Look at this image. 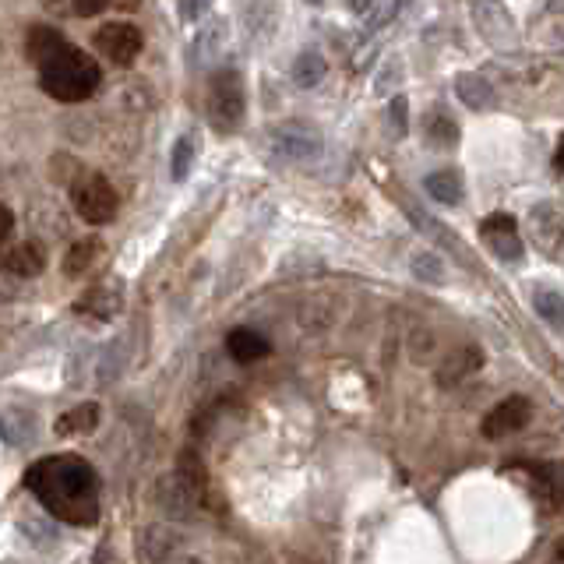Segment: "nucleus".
<instances>
[{
	"label": "nucleus",
	"mask_w": 564,
	"mask_h": 564,
	"mask_svg": "<svg viewBox=\"0 0 564 564\" xmlns=\"http://www.w3.org/2000/svg\"><path fill=\"white\" fill-rule=\"evenodd\" d=\"M205 110L219 134H233L240 124H244L247 92H244V78H240L237 67H219L216 75L208 78Z\"/></svg>",
	"instance_id": "7ed1b4c3"
},
{
	"label": "nucleus",
	"mask_w": 564,
	"mask_h": 564,
	"mask_svg": "<svg viewBox=\"0 0 564 564\" xmlns=\"http://www.w3.org/2000/svg\"><path fill=\"white\" fill-rule=\"evenodd\" d=\"M557 166L564 170V138H561V145H557Z\"/></svg>",
	"instance_id": "c756f323"
},
{
	"label": "nucleus",
	"mask_w": 564,
	"mask_h": 564,
	"mask_svg": "<svg viewBox=\"0 0 564 564\" xmlns=\"http://www.w3.org/2000/svg\"><path fill=\"white\" fill-rule=\"evenodd\" d=\"M113 0H71V8H75V15H82V18H92V15H99V11H106L110 8Z\"/></svg>",
	"instance_id": "393cba45"
},
{
	"label": "nucleus",
	"mask_w": 564,
	"mask_h": 564,
	"mask_svg": "<svg viewBox=\"0 0 564 564\" xmlns=\"http://www.w3.org/2000/svg\"><path fill=\"white\" fill-rule=\"evenodd\" d=\"M533 483L540 490V498L554 501L564 508V462H547V466H529Z\"/></svg>",
	"instance_id": "dca6fc26"
},
{
	"label": "nucleus",
	"mask_w": 564,
	"mask_h": 564,
	"mask_svg": "<svg viewBox=\"0 0 564 564\" xmlns=\"http://www.w3.org/2000/svg\"><path fill=\"white\" fill-rule=\"evenodd\" d=\"M11 230H15V216H11V208L0 201V244H8Z\"/></svg>",
	"instance_id": "bb28decb"
},
{
	"label": "nucleus",
	"mask_w": 564,
	"mask_h": 564,
	"mask_svg": "<svg viewBox=\"0 0 564 564\" xmlns=\"http://www.w3.org/2000/svg\"><path fill=\"white\" fill-rule=\"evenodd\" d=\"M325 71H328L325 57H321L318 50H304L297 57V64H293V82H297L300 89H314V85L325 78Z\"/></svg>",
	"instance_id": "aec40b11"
},
{
	"label": "nucleus",
	"mask_w": 564,
	"mask_h": 564,
	"mask_svg": "<svg viewBox=\"0 0 564 564\" xmlns=\"http://www.w3.org/2000/svg\"><path fill=\"white\" fill-rule=\"evenodd\" d=\"M99 82H103L99 64L71 43H64L53 57L39 64V85L46 96L60 99V103H85L89 96H96Z\"/></svg>",
	"instance_id": "f03ea898"
},
{
	"label": "nucleus",
	"mask_w": 564,
	"mask_h": 564,
	"mask_svg": "<svg viewBox=\"0 0 564 564\" xmlns=\"http://www.w3.org/2000/svg\"><path fill=\"white\" fill-rule=\"evenodd\" d=\"M25 487L67 526H92L99 515V476L82 455H46L25 469Z\"/></svg>",
	"instance_id": "f257e3e1"
},
{
	"label": "nucleus",
	"mask_w": 564,
	"mask_h": 564,
	"mask_svg": "<svg viewBox=\"0 0 564 564\" xmlns=\"http://www.w3.org/2000/svg\"><path fill=\"white\" fill-rule=\"evenodd\" d=\"M413 272L420 275L423 282H441L445 279V265L434 254H413Z\"/></svg>",
	"instance_id": "5701e85b"
},
{
	"label": "nucleus",
	"mask_w": 564,
	"mask_h": 564,
	"mask_svg": "<svg viewBox=\"0 0 564 564\" xmlns=\"http://www.w3.org/2000/svg\"><path fill=\"white\" fill-rule=\"evenodd\" d=\"M226 349H230V357L237 360V364H254V360H265L268 357V339L261 332H254V328H233L230 335H226Z\"/></svg>",
	"instance_id": "f8f14e48"
},
{
	"label": "nucleus",
	"mask_w": 564,
	"mask_h": 564,
	"mask_svg": "<svg viewBox=\"0 0 564 564\" xmlns=\"http://www.w3.org/2000/svg\"><path fill=\"white\" fill-rule=\"evenodd\" d=\"M208 4H212V0H180V15H184L187 22H194V18L205 15Z\"/></svg>",
	"instance_id": "a878e982"
},
{
	"label": "nucleus",
	"mask_w": 564,
	"mask_h": 564,
	"mask_svg": "<svg viewBox=\"0 0 564 564\" xmlns=\"http://www.w3.org/2000/svg\"><path fill=\"white\" fill-rule=\"evenodd\" d=\"M346 8L353 11V15H371L374 0H346Z\"/></svg>",
	"instance_id": "cd10ccee"
},
{
	"label": "nucleus",
	"mask_w": 564,
	"mask_h": 564,
	"mask_svg": "<svg viewBox=\"0 0 564 564\" xmlns=\"http://www.w3.org/2000/svg\"><path fill=\"white\" fill-rule=\"evenodd\" d=\"M120 304H124V290H120L117 282H99V286H92V290L78 300V314H92V318L106 321L120 311Z\"/></svg>",
	"instance_id": "9b49d317"
},
{
	"label": "nucleus",
	"mask_w": 564,
	"mask_h": 564,
	"mask_svg": "<svg viewBox=\"0 0 564 564\" xmlns=\"http://www.w3.org/2000/svg\"><path fill=\"white\" fill-rule=\"evenodd\" d=\"M141 46H145L141 32L127 22H110L96 32V50L117 67H131L134 60H138Z\"/></svg>",
	"instance_id": "39448f33"
},
{
	"label": "nucleus",
	"mask_w": 564,
	"mask_h": 564,
	"mask_svg": "<svg viewBox=\"0 0 564 564\" xmlns=\"http://www.w3.org/2000/svg\"><path fill=\"white\" fill-rule=\"evenodd\" d=\"M550 557H554V564H564V536L554 543V550H550Z\"/></svg>",
	"instance_id": "c85d7f7f"
},
{
	"label": "nucleus",
	"mask_w": 564,
	"mask_h": 564,
	"mask_svg": "<svg viewBox=\"0 0 564 564\" xmlns=\"http://www.w3.org/2000/svg\"><path fill=\"white\" fill-rule=\"evenodd\" d=\"M392 131L399 134V138L409 131V120H406V96H395V99H392Z\"/></svg>",
	"instance_id": "b1692460"
},
{
	"label": "nucleus",
	"mask_w": 564,
	"mask_h": 564,
	"mask_svg": "<svg viewBox=\"0 0 564 564\" xmlns=\"http://www.w3.org/2000/svg\"><path fill=\"white\" fill-rule=\"evenodd\" d=\"M99 258H103V240L99 237L78 240V244H71V251L64 254V275L82 279V275H89L92 268L99 265Z\"/></svg>",
	"instance_id": "2eb2a0df"
},
{
	"label": "nucleus",
	"mask_w": 564,
	"mask_h": 564,
	"mask_svg": "<svg viewBox=\"0 0 564 564\" xmlns=\"http://www.w3.org/2000/svg\"><path fill=\"white\" fill-rule=\"evenodd\" d=\"M46 268V247L36 240H15V244H0V272L32 279Z\"/></svg>",
	"instance_id": "9d476101"
},
{
	"label": "nucleus",
	"mask_w": 564,
	"mask_h": 564,
	"mask_svg": "<svg viewBox=\"0 0 564 564\" xmlns=\"http://www.w3.org/2000/svg\"><path fill=\"white\" fill-rule=\"evenodd\" d=\"M529 416H533V406H529V399H522V395H508L505 402H498V406H494L487 416H483L480 431H483V438H487V441L512 438V434H519L522 427H526Z\"/></svg>",
	"instance_id": "423d86ee"
},
{
	"label": "nucleus",
	"mask_w": 564,
	"mask_h": 564,
	"mask_svg": "<svg viewBox=\"0 0 564 564\" xmlns=\"http://www.w3.org/2000/svg\"><path fill=\"white\" fill-rule=\"evenodd\" d=\"M272 145L279 156L286 159H318L321 156V134L314 131L304 120H286L282 127H275Z\"/></svg>",
	"instance_id": "0eeeda50"
},
{
	"label": "nucleus",
	"mask_w": 564,
	"mask_h": 564,
	"mask_svg": "<svg viewBox=\"0 0 564 564\" xmlns=\"http://www.w3.org/2000/svg\"><path fill=\"white\" fill-rule=\"evenodd\" d=\"M99 420H103V409H99L96 402H82V406H75L71 413L60 416V420L53 423V431H57V438H78V434L96 431Z\"/></svg>",
	"instance_id": "ddd939ff"
},
{
	"label": "nucleus",
	"mask_w": 564,
	"mask_h": 564,
	"mask_svg": "<svg viewBox=\"0 0 564 564\" xmlns=\"http://www.w3.org/2000/svg\"><path fill=\"white\" fill-rule=\"evenodd\" d=\"M307 4H321V0H307Z\"/></svg>",
	"instance_id": "2f4dec72"
},
{
	"label": "nucleus",
	"mask_w": 564,
	"mask_h": 564,
	"mask_svg": "<svg viewBox=\"0 0 564 564\" xmlns=\"http://www.w3.org/2000/svg\"><path fill=\"white\" fill-rule=\"evenodd\" d=\"M455 92H459V99L469 110H487V106H494V89H490L480 75H459L455 78Z\"/></svg>",
	"instance_id": "a211bd4d"
},
{
	"label": "nucleus",
	"mask_w": 564,
	"mask_h": 564,
	"mask_svg": "<svg viewBox=\"0 0 564 564\" xmlns=\"http://www.w3.org/2000/svg\"><path fill=\"white\" fill-rule=\"evenodd\" d=\"M64 43L67 39L60 36L57 29H50V25H36V29H29V39H25V53H29V60L39 67L46 57H53Z\"/></svg>",
	"instance_id": "f3484780"
},
{
	"label": "nucleus",
	"mask_w": 564,
	"mask_h": 564,
	"mask_svg": "<svg viewBox=\"0 0 564 564\" xmlns=\"http://www.w3.org/2000/svg\"><path fill=\"white\" fill-rule=\"evenodd\" d=\"M533 307L550 328L564 332V297L557 290H536L533 293Z\"/></svg>",
	"instance_id": "412c9836"
},
{
	"label": "nucleus",
	"mask_w": 564,
	"mask_h": 564,
	"mask_svg": "<svg viewBox=\"0 0 564 564\" xmlns=\"http://www.w3.org/2000/svg\"><path fill=\"white\" fill-rule=\"evenodd\" d=\"M427 194L441 205H459L462 201V177L455 170H438L427 177Z\"/></svg>",
	"instance_id": "6ab92c4d"
},
{
	"label": "nucleus",
	"mask_w": 564,
	"mask_h": 564,
	"mask_svg": "<svg viewBox=\"0 0 564 564\" xmlns=\"http://www.w3.org/2000/svg\"><path fill=\"white\" fill-rule=\"evenodd\" d=\"M71 201H75V212L92 226H106L117 219L120 198L113 191V184L103 173H82V177L71 184Z\"/></svg>",
	"instance_id": "20e7f679"
},
{
	"label": "nucleus",
	"mask_w": 564,
	"mask_h": 564,
	"mask_svg": "<svg viewBox=\"0 0 564 564\" xmlns=\"http://www.w3.org/2000/svg\"><path fill=\"white\" fill-rule=\"evenodd\" d=\"M550 11H564V0H550Z\"/></svg>",
	"instance_id": "7c9ffc66"
},
{
	"label": "nucleus",
	"mask_w": 564,
	"mask_h": 564,
	"mask_svg": "<svg viewBox=\"0 0 564 564\" xmlns=\"http://www.w3.org/2000/svg\"><path fill=\"white\" fill-rule=\"evenodd\" d=\"M480 237L483 244L490 247V254H498L501 261H522V237H519V223H515L512 216H505V212H498V216H487L480 226Z\"/></svg>",
	"instance_id": "6e6552de"
},
{
	"label": "nucleus",
	"mask_w": 564,
	"mask_h": 564,
	"mask_svg": "<svg viewBox=\"0 0 564 564\" xmlns=\"http://www.w3.org/2000/svg\"><path fill=\"white\" fill-rule=\"evenodd\" d=\"M191 163H194V141L191 138H180L177 145H173V180H187V173H191Z\"/></svg>",
	"instance_id": "4be33fe9"
},
{
	"label": "nucleus",
	"mask_w": 564,
	"mask_h": 564,
	"mask_svg": "<svg viewBox=\"0 0 564 564\" xmlns=\"http://www.w3.org/2000/svg\"><path fill=\"white\" fill-rule=\"evenodd\" d=\"M473 22L490 46H512L515 43V22L501 0H473Z\"/></svg>",
	"instance_id": "1a4fd4ad"
},
{
	"label": "nucleus",
	"mask_w": 564,
	"mask_h": 564,
	"mask_svg": "<svg viewBox=\"0 0 564 564\" xmlns=\"http://www.w3.org/2000/svg\"><path fill=\"white\" fill-rule=\"evenodd\" d=\"M480 364H483V357H480V349H476V346L455 349L452 357H445V364L438 367V385L441 388H455L459 381H466Z\"/></svg>",
	"instance_id": "4468645a"
}]
</instances>
